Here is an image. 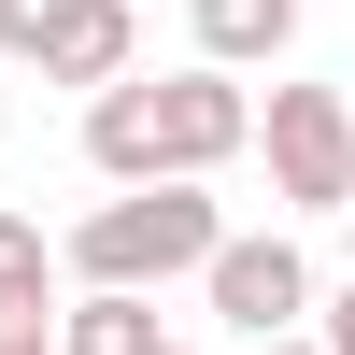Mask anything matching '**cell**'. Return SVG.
Returning a JSON list of instances; mask_svg holds the SVG:
<instances>
[{
    "label": "cell",
    "instance_id": "cell-1",
    "mask_svg": "<svg viewBox=\"0 0 355 355\" xmlns=\"http://www.w3.org/2000/svg\"><path fill=\"white\" fill-rule=\"evenodd\" d=\"M242 128H256V100H242V71H214V57H185V71H114V85H85V171L100 185H214L227 157H242Z\"/></svg>",
    "mask_w": 355,
    "mask_h": 355
},
{
    "label": "cell",
    "instance_id": "cell-8",
    "mask_svg": "<svg viewBox=\"0 0 355 355\" xmlns=\"http://www.w3.org/2000/svg\"><path fill=\"white\" fill-rule=\"evenodd\" d=\"M0 299H57V242L28 214H0Z\"/></svg>",
    "mask_w": 355,
    "mask_h": 355
},
{
    "label": "cell",
    "instance_id": "cell-9",
    "mask_svg": "<svg viewBox=\"0 0 355 355\" xmlns=\"http://www.w3.org/2000/svg\"><path fill=\"white\" fill-rule=\"evenodd\" d=\"M0 355H57V299H0Z\"/></svg>",
    "mask_w": 355,
    "mask_h": 355
},
{
    "label": "cell",
    "instance_id": "cell-10",
    "mask_svg": "<svg viewBox=\"0 0 355 355\" xmlns=\"http://www.w3.org/2000/svg\"><path fill=\"white\" fill-rule=\"evenodd\" d=\"M256 355H313V341H299V327H284V341H256Z\"/></svg>",
    "mask_w": 355,
    "mask_h": 355
},
{
    "label": "cell",
    "instance_id": "cell-3",
    "mask_svg": "<svg viewBox=\"0 0 355 355\" xmlns=\"http://www.w3.org/2000/svg\"><path fill=\"white\" fill-rule=\"evenodd\" d=\"M242 157H270V214H341L355 199V100L341 85H270Z\"/></svg>",
    "mask_w": 355,
    "mask_h": 355
},
{
    "label": "cell",
    "instance_id": "cell-11",
    "mask_svg": "<svg viewBox=\"0 0 355 355\" xmlns=\"http://www.w3.org/2000/svg\"><path fill=\"white\" fill-rule=\"evenodd\" d=\"M171 355H185V341H171Z\"/></svg>",
    "mask_w": 355,
    "mask_h": 355
},
{
    "label": "cell",
    "instance_id": "cell-2",
    "mask_svg": "<svg viewBox=\"0 0 355 355\" xmlns=\"http://www.w3.org/2000/svg\"><path fill=\"white\" fill-rule=\"evenodd\" d=\"M214 227H227L214 185H171V171H157V185H114L100 214L57 242V270H71V284H142V299H157V284H185L199 256H214Z\"/></svg>",
    "mask_w": 355,
    "mask_h": 355
},
{
    "label": "cell",
    "instance_id": "cell-4",
    "mask_svg": "<svg viewBox=\"0 0 355 355\" xmlns=\"http://www.w3.org/2000/svg\"><path fill=\"white\" fill-rule=\"evenodd\" d=\"M199 299H214V327L284 341V327H313V256L284 242V227H214V256H199Z\"/></svg>",
    "mask_w": 355,
    "mask_h": 355
},
{
    "label": "cell",
    "instance_id": "cell-5",
    "mask_svg": "<svg viewBox=\"0 0 355 355\" xmlns=\"http://www.w3.org/2000/svg\"><path fill=\"white\" fill-rule=\"evenodd\" d=\"M128 43V0H0V57H28L43 85H114Z\"/></svg>",
    "mask_w": 355,
    "mask_h": 355
},
{
    "label": "cell",
    "instance_id": "cell-7",
    "mask_svg": "<svg viewBox=\"0 0 355 355\" xmlns=\"http://www.w3.org/2000/svg\"><path fill=\"white\" fill-rule=\"evenodd\" d=\"M185 28H199V57H214V71H256V57L299 43V0H185Z\"/></svg>",
    "mask_w": 355,
    "mask_h": 355
},
{
    "label": "cell",
    "instance_id": "cell-6",
    "mask_svg": "<svg viewBox=\"0 0 355 355\" xmlns=\"http://www.w3.org/2000/svg\"><path fill=\"white\" fill-rule=\"evenodd\" d=\"M57 355H171V327H157L142 284H85V299L57 313Z\"/></svg>",
    "mask_w": 355,
    "mask_h": 355
}]
</instances>
